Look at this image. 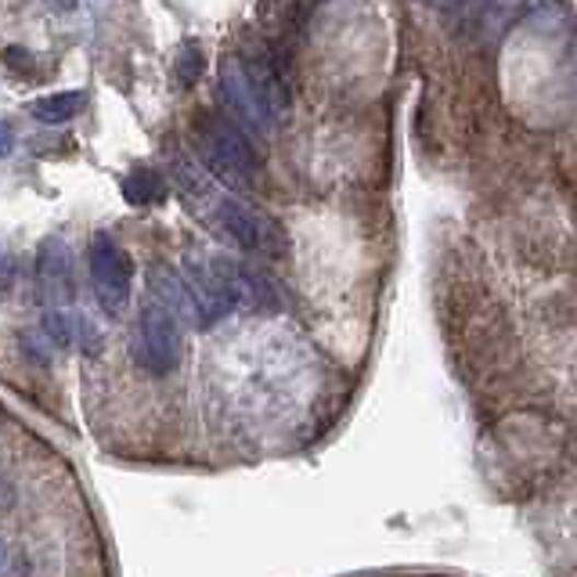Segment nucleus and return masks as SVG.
Instances as JSON below:
<instances>
[{
	"label": "nucleus",
	"mask_w": 577,
	"mask_h": 577,
	"mask_svg": "<svg viewBox=\"0 0 577 577\" xmlns=\"http://www.w3.org/2000/svg\"><path fill=\"white\" fill-rule=\"evenodd\" d=\"M195 149L206 166V174L220 181L228 192H250L261 181V155L235 119L228 116H203L195 123Z\"/></svg>",
	"instance_id": "2"
},
{
	"label": "nucleus",
	"mask_w": 577,
	"mask_h": 577,
	"mask_svg": "<svg viewBox=\"0 0 577 577\" xmlns=\"http://www.w3.org/2000/svg\"><path fill=\"white\" fill-rule=\"evenodd\" d=\"M174 69H177V80L184 83V88H192L195 80L203 77V69H206V55H203V47L195 44V41H188L181 47V55H177V61H174Z\"/></svg>",
	"instance_id": "10"
},
{
	"label": "nucleus",
	"mask_w": 577,
	"mask_h": 577,
	"mask_svg": "<svg viewBox=\"0 0 577 577\" xmlns=\"http://www.w3.org/2000/svg\"><path fill=\"white\" fill-rule=\"evenodd\" d=\"M33 570V563L30 556L22 549H8V556H4V577H30Z\"/></svg>",
	"instance_id": "11"
},
{
	"label": "nucleus",
	"mask_w": 577,
	"mask_h": 577,
	"mask_svg": "<svg viewBox=\"0 0 577 577\" xmlns=\"http://www.w3.org/2000/svg\"><path fill=\"white\" fill-rule=\"evenodd\" d=\"M88 272H91V292L105 318H119L127 311L134 292V261L130 253L113 235H94L88 250Z\"/></svg>",
	"instance_id": "4"
},
{
	"label": "nucleus",
	"mask_w": 577,
	"mask_h": 577,
	"mask_svg": "<svg viewBox=\"0 0 577 577\" xmlns=\"http://www.w3.org/2000/svg\"><path fill=\"white\" fill-rule=\"evenodd\" d=\"M36 300L47 311H69L77 297V275H72V253L61 239H44L36 250Z\"/></svg>",
	"instance_id": "6"
},
{
	"label": "nucleus",
	"mask_w": 577,
	"mask_h": 577,
	"mask_svg": "<svg viewBox=\"0 0 577 577\" xmlns=\"http://www.w3.org/2000/svg\"><path fill=\"white\" fill-rule=\"evenodd\" d=\"M130 354L141 372H149V376H170L181 365V354H184L181 318L170 311L166 303H159L155 297H149L138 307Z\"/></svg>",
	"instance_id": "3"
},
{
	"label": "nucleus",
	"mask_w": 577,
	"mask_h": 577,
	"mask_svg": "<svg viewBox=\"0 0 577 577\" xmlns=\"http://www.w3.org/2000/svg\"><path fill=\"white\" fill-rule=\"evenodd\" d=\"M166 195V184L163 174H155V170H134V174L123 177V199L130 206H152Z\"/></svg>",
	"instance_id": "9"
},
{
	"label": "nucleus",
	"mask_w": 577,
	"mask_h": 577,
	"mask_svg": "<svg viewBox=\"0 0 577 577\" xmlns=\"http://www.w3.org/2000/svg\"><path fill=\"white\" fill-rule=\"evenodd\" d=\"M177 184L188 192V199L199 206L206 224H210L220 239H228L231 245H239V250L253 253V256H267V261L286 253V235H281L278 220H272L250 203H242L239 195H231L228 188H217L199 166L177 163Z\"/></svg>",
	"instance_id": "1"
},
{
	"label": "nucleus",
	"mask_w": 577,
	"mask_h": 577,
	"mask_svg": "<svg viewBox=\"0 0 577 577\" xmlns=\"http://www.w3.org/2000/svg\"><path fill=\"white\" fill-rule=\"evenodd\" d=\"M88 105V94L83 91H58V94H44L30 105V113L41 123H69L72 116H80V108Z\"/></svg>",
	"instance_id": "8"
},
{
	"label": "nucleus",
	"mask_w": 577,
	"mask_h": 577,
	"mask_svg": "<svg viewBox=\"0 0 577 577\" xmlns=\"http://www.w3.org/2000/svg\"><path fill=\"white\" fill-rule=\"evenodd\" d=\"M242 58V69H245V80L256 94V105L267 119V127H278L281 119L289 116L292 108V88H289V77L281 69V61L272 51H256V55H239Z\"/></svg>",
	"instance_id": "5"
},
{
	"label": "nucleus",
	"mask_w": 577,
	"mask_h": 577,
	"mask_svg": "<svg viewBox=\"0 0 577 577\" xmlns=\"http://www.w3.org/2000/svg\"><path fill=\"white\" fill-rule=\"evenodd\" d=\"M44 333H47V343H55V347H80L91 354L102 350V343H105L102 333L77 311H47Z\"/></svg>",
	"instance_id": "7"
}]
</instances>
